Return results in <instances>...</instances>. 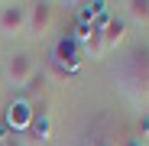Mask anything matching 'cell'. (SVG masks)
I'll list each match as a JSON object with an SVG mask.
<instances>
[{"label":"cell","mask_w":149,"mask_h":146,"mask_svg":"<svg viewBox=\"0 0 149 146\" xmlns=\"http://www.w3.org/2000/svg\"><path fill=\"white\" fill-rule=\"evenodd\" d=\"M127 13L136 20V23H149V0H127Z\"/></svg>","instance_id":"obj_9"},{"label":"cell","mask_w":149,"mask_h":146,"mask_svg":"<svg viewBox=\"0 0 149 146\" xmlns=\"http://www.w3.org/2000/svg\"><path fill=\"white\" fill-rule=\"evenodd\" d=\"M26 33V3H7L0 7V36L16 39Z\"/></svg>","instance_id":"obj_3"},{"label":"cell","mask_w":149,"mask_h":146,"mask_svg":"<svg viewBox=\"0 0 149 146\" xmlns=\"http://www.w3.org/2000/svg\"><path fill=\"white\" fill-rule=\"evenodd\" d=\"M3 78H7L13 88H23V85L33 78V59H29L26 52L10 55V59H7V65H3Z\"/></svg>","instance_id":"obj_4"},{"label":"cell","mask_w":149,"mask_h":146,"mask_svg":"<svg viewBox=\"0 0 149 146\" xmlns=\"http://www.w3.org/2000/svg\"><path fill=\"white\" fill-rule=\"evenodd\" d=\"M101 33H104V52H113V49H120L127 42V23L117 20V16H107Z\"/></svg>","instance_id":"obj_7"},{"label":"cell","mask_w":149,"mask_h":146,"mask_svg":"<svg viewBox=\"0 0 149 146\" xmlns=\"http://www.w3.org/2000/svg\"><path fill=\"white\" fill-rule=\"evenodd\" d=\"M0 146H26V143H23L19 136H13V133H10V136H3V143H0Z\"/></svg>","instance_id":"obj_10"},{"label":"cell","mask_w":149,"mask_h":146,"mask_svg":"<svg viewBox=\"0 0 149 146\" xmlns=\"http://www.w3.org/2000/svg\"><path fill=\"white\" fill-rule=\"evenodd\" d=\"M94 146H107V143H94Z\"/></svg>","instance_id":"obj_12"},{"label":"cell","mask_w":149,"mask_h":146,"mask_svg":"<svg viewBox=\"0 0 149 146\" xmlns=\"http://www.w3.org/2000/svg\"><path fill=\"white\" fill-rule=\"evenodd\" d=\"M52 59H55V65H58V68H65V75H71V71H78V65H81L84 52H81V45L74 42V39H62V42L55 45Z\"/></svg>","instance_id":"obj_5"},{"label":"cell","mask_w":149,"mask_h":146,"mask_svg":"<svg viewBox=\"0 0 149 146\" xmlns=\"http://www.w3.org/2000/svg\"><path fill=\"white\" fill-rule=\"evenodd\" d=\"M0 91H3V71H0Z\"/></svg>","instance_id":"obj_11"},{"label":"cell","mask_w":149,"mask_h":146,"mask_svg":"<svg viewBox=\"0 0 149 146\" xmlns=\"http://www.w3.org/2000/svg\"><path fill=\"white\" fill-rule=\"evenodd\" d=\"M127 85L133 94L139 97H149V45L136 49L127 62Z\"/></svg>","instance_id":"obj_1"},{"label":"cell","mask_w":149,"mask_h":146,"mask_svg":"<svg viewBox=\"0 0 149 146\" xmlns=\"http://www.w3.org/2000/svg\"><path fill=\"white\" fill-rule=\"evenodd\" d=\"M101 26H104V20H101V23H91L84 33L74 36V42L81 45L84 59H101V55H104V33H101Z\"/></svg>","instance_id":"obj_6"},{"label":"cell","mask_w":149,"mask_h":146,"mask_svg":"<svg viewBox=\"0 0 149 146\" xmlns=\"http://www.w3.org/2000/svg\"><path fill=\"white\" fill-rule=\"evenodd\" d=\"M7 120H10V127H13V130L29 127V124H33V107H29L26 101H16V104L10 107V114H7Z\"/></svg>","instance_id":"obj_8"},{"label":"cell","mask_w":149,"mask_h":146,"mask_svg":"<svg viewBox=\"0 0 149 146\" xmlns=\"http://www.w3.org/2000/svg\"><path fill=\"white\" fill-rule=\"evenodd\" d=\"M52 20H55V7L52 3H26V33L33 39H42L52 29Z\"/></svg>","instance_id":"obj_2"}]
</instances>
